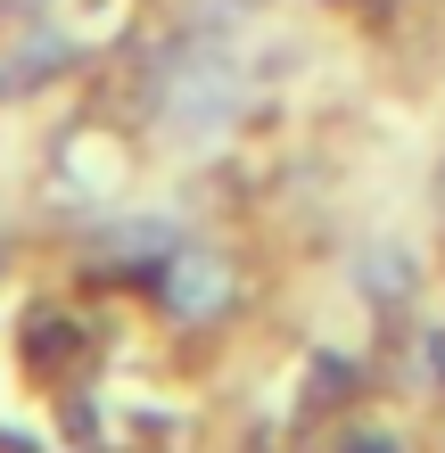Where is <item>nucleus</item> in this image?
<instances>
[{
	"mask_svg": "<svg viewBox=\"0 0 445 453\" xmlns=\"http://www.w3.org/2000/svg\"><path fill=\"white\" fill-rule=\"evenodd\" d=\"M240 99H248V83H240V58H231L223 42H181L165 58V74H157V116L190 149L223 141V132L240 124Z\"/></svg>",
	"mask_w": 445,
	"mask_h": 453,
	"instance_id": "nucleus-1",
	"label": "nucleus"
},
{
	"mask_svg": "<svg viewBox=\"0 0 445 453\" xmlns=\"http://www.w3.org/2000/svg\"><path fill=\"white\" fill-rule=\"evenodd\" d=\"M223 305H231V264L215 248H198V239H181L165 256V313L206 322V313H223Z\"/></svg>",
	"mask_w": 445,
	"mask_h": 453,
	"instance_id": "nucleus-2",
	"label": "nucleus"
},
{
	"mask_svg": "<svg viewBox=\"0 0 445 453\" xmlns=\"http://www.w3.org/2000/svg\"><path fill=\"white\" fill-rule=\"evenodd\" d=\"M74 66V42H25V58H9V66H0V91H34L42 83V74H66Z\"/></svg>",
	"mask_w": 445,
	"mask_h": 453,
	"instance_id": "nucleus-3",
	"label": "nucleus"
},
{
	"mask_svg": "<svg viewBox=\"0 0 445 453\" xmlns=\"http://www.w3.org/2000/svg\"><path fill=\"white\" fill-rule=\"evenodd\" d=\"M99 248H108V264H157V256H173L181 239H173L165 223H116Z\"/></svg>",
	"mask_w": 445,
	"mask_h": 453,
	"instance_id": "nucleus-4",
	"label": "nucleus"
},
{
	"mask_svg": "<svg viewBox=\"0 0 445 453\" xmlns=\"http://www.w3.org/2000/svg\"><path fill=\"white\" fill-rule=\"evenodd\" d=\"M363 288H372V297H412V256L404 248H372L363 256Z\"/></svg>",
	"mask_w": 445,
	"mask_h": 453,
	"instance_id": "nucleus-5",
	"label": "nucleus"
},
{
	"mask_svg": "<svg viewBox=\"0 0 445 453\" xmlns=\"http://www.w3.org/2000/svg\"><path fill=\"white\" fill-rule=\"evenodd\" d=\"M347 388H355V371L338 363V355H322V363H313V404H338Z\"/></svg>",
	"mask_w": 445,
	"mask_h": 453,
	"instance_id": "nucleus-6",
	"label": "nucleus"
},
{
	"mask_svg": "<svg viewBox=\"0 0 445 453\" xmlns=\"http://www.w3.org/2000/svg\"><path fill=\"white\" fill-rule=\"evenodd\" d=\"M338 453H404V437H387V429H355Z\"/></svg>",
	"mask_w": 445,
	"mask_h": 453,
	"instance_id": "nucleus-7",
	"label": "nucleus"
},
{
	"mask_svg": "<svg viewBox=\"0 0 445 453\" xmlns=\"http://www.w3.org/2000/svg\"><path fill=\"white\" fill-rule=\"evenodd\" d=\"M421 363H429V380H445V330H429V346H421Z\"/></svg>",
	"mask_w": 445,
	"mask_h": 453,
	"instance_id": "nucleus-8",
	"label": "nucleus"
}]
</instances>
